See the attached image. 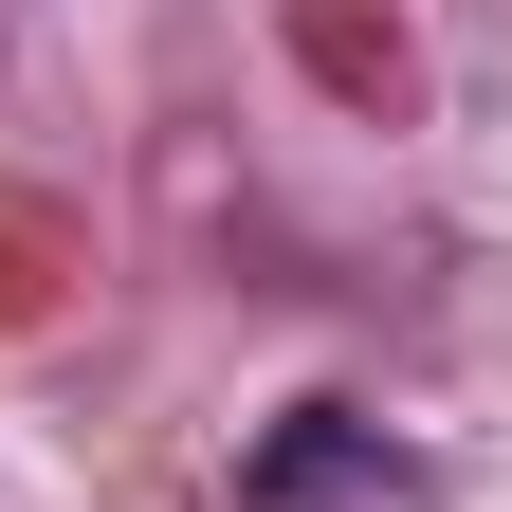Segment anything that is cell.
<instances>
[{
    "mask_svg": "<svg viewBox=\"0 0 512 512\" xmlns=\"http://www.w3.org/2000/svg\"><path fill=\"white\" fill-rule=\"evenodd\" d=\"M421 458L384 439L366 403H293L275 439H256V476H238V512H311V494H403Z\"/></svg>",
    "mask_w": 512,
    "mask_h": 512,
    "instance_id": "cell-1",
    "label": "cell"
}]
</instances>
